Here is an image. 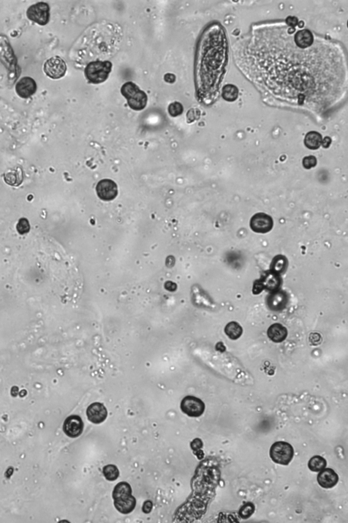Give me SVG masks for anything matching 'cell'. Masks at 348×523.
Segmentation results:
<instances>
[{"instance_id":"cell-9","label":"cell","mask_w":348,"mask_h":523,"mask_svg":"<svg viewBox=\"0 0 348 523\" xmlns=\"http://www.w3.org/2000/svg\"><path fill=\"white\" fill-rule=\"evenodd\" d=\"M63 429L65 434L70 438H77L83 431L84 423L78 416H70L65 420Z\"/></svg>"},{"instance_id":"cell-25","label":"cell","mask_w":348,"mask_h":523,"mask_svg":"<svg viewBox=\"0 0 348 523\" xmlns=\"http://www.w3.org/2000/svg\"><path fill=\"white\" fill-rule=\"evenodd\" d=\"M285 300L286 298L282 293H275V294H273V296H271L270 306H271L272 309H274V310H277V309L278 310V308L282 307V305H284Z\"/></svg>"},{"instance_id":"cell-7","label":"cell","mask_w":348,"mask_h":523,"mask_svg":"<svg viewBox=\"0 0 348 523\" xmlns=\"http://www.w3.org/2000/svg\"><path fill=\"white\" fill-rule=\"evenodd\" d=\"M205 404L199 398L187 396L181 402L180 408L183 413L190 417H199L205 411Z\"/></svg>"},{"instance_id":"cell-29","label":"cell","mask_w":348,"mask_h":523,"mask_svg":"<svg viewBox=\"0 0 348 523\" xmlns=\"http://www.w3.org/2000/svg\"><path fill=\"white\" fill-rule=\"evenodd\" d=\"M316 165L317 160L316 157L313 156V155L305 157V158L303 159V167L306 169H308V170L316 167Z\"/></svg>"},{"instance_id":"cell-24","label":"cell","mask_w":348,"mask_h":523,"mask_svg":"<svg viewBox=\"0 0 348 523\" xmlns=\"http://www.w3.org/2000/svg\"><path fill=\"white\" fill-rule=\"evenodd\" d=\"M103 474L108 481H115L119 476V471L116 465H108L103 467Z\"/></svg>"},{"instance_id":"cell-16","label":"cell","mask_w":348,"mask_h":523,"mask_svg":"<svg viewBox=\"0 0 348 523\" xmlns=\"http://www.w3.org/2000/svg\"><path fill=\"white\" fill-rule=\"evenodd\" d=\"M263 288H267L269 291H274L278 288L280 285V278L279 274L271 270L265 272L263 277L260 279Z\"/></svg>"},{"instance_id":"cell-20","label":"cell","mask_w":348,"mask_h":523,"mask_svg":"<svg viewBox=\"0 0 348 523\" xmlns=\"http://www.w3.org/2000/svg\"><path fill=\"white\" fill-rule=\"evenodd\" d=\"M225 332L231 339L236 340L242 336L243 329L237 322H231L226 326Z\"/></svg>"},{"instance_id":"cell-27","label":"cell","mask_w":348,"mask_h":523,"mask_svg":"<svg viewBox=\"0 0 348 523\" xmlns=\"http://www.w3.org/2000/svg\"><path fill=\"white\" fill-rule=\"evenodd\" d=\"M184 107L182 106V104L178 103V102H174L169 105L168 112L170 115L172 117H175L180 116L183 113Z\"/></svg>"},{"instance_id":"cell-37","label":"cell","mask_w":348,"mask_h":523,"mask_svg":"<svg viewBox=\"0 0 348 523\" xmlns=\"http://www.w3.org/2000/svg\"><path fill=\"white\" fill-rule=\"evenodd\" d=\"M332 140L329 136H327L325 139H323V142H322V146L324 148H329L331 144Z\"/></svg>"},{"instance_id":"cell-21","label":"cell","mask_w":348,"mask_h":523,"mask_svg":"<svg viewBox=\"0 0 348 523\" xmlns=\"http://www.w3.org/2000/svg\"><path fill=\"white\" fill-rule=\"evenodd\" d=\"M239 96L238 88L233 84H228L224 86L222 96L226 101L233 102L237 100Z\"/></svg>"},{"instance_id":"cell-6","label":"cell","mask_w":348,"mask_h":523,"mask_svg":"<svg viewBox=\"0 0 348 523\" xmlns=\"http://www.w3.org/2000/svg\"><path fill=\"white\" fill-rule=\"evenodd\" d=\"M250 227L253 232L258 234H266L273 229V220L268 214L256 213L251 217L250 221Z\"/></svg>"},{"instance_id":"cell-22","label":"cell","mask_w":348,"mask_h":523,"mask_svg":"<svg viewBox=\"0 0 348 523\" xmlns=\"http://www.w3.org/2000/svg\"><path fill=\"white\" fill-rule=\"evenodd\" d=\"M327 464V462L325 458L320 456H314L310 459L308 462V467L313 472H319L326 468Z\"/></svg>"},{"instance_id":"cell-30","label":"cell","mask_w":348,"mask_h":523,"mask_svg":"<svg viewBox=\"0 0 348 523\" xmlns=\"http://www.w3.org/2000/svg\"><path fill=\"white\" fill-rule=\"evenodd\" d=\"M200 111L197 108H192L187 113V118L188 123H192L194 121L199 118Z\"/></svg>"},{"instance_id":"cell-3","label":"cell","mask_w":348,"mask_h":523,"mask_svg":"<svg viewBox=\"0 0 348 523\" xmlns=\"http://www.w3.org/2000/svg\"><path fill=\"white\" fill-rule=\"evenodd\" d=\"M272 460L279 465H288L294 457V449L290 443L277 441L272 445L270 451Z\"/></svg>"},{"instance_id":"cell-15","label":"cell","mask_w":348,"mask_h":523,"mask_svg":"<svg viewBox=\"0 0 348 523\" xmlns=\"http://www.w3.org/2000/svg\"><path fill=\"white\" fill-rule=\"evenodd\" d=\"M268 335L273 342L280 343L287 337L288 331L282 324L275 323L269 328Z\"/></svg>"},{"instance_id":"cell-14","label":"cell","mask_w":348,"mask_h":523,"mask_svg":"<svg viewBox=\"0 0 348 523\" xmlns=\"http://www.w3.org/2000/svg\"><path fill=\"white\" fill-rule=\"evenodd\" d=\"M296 45L301 49H306L312 45L314 39L312 33L308 29H303L296 33L294 38Z\"/></svg>"},{"instance_id":"cell-34","label":"cell","mask_w":348,"mask_h":523,"mask_svg":"<svg viewBox=\"0 0 348 523\" xmlns=\"http://www.w3.org/2000/svg\"><path fill=\"white\" fill-rule=\"evenodd\" d=\"M263 289H264V288H263V285H262L260 279L259 280L255 281L254 287H253V293H254V294H259Z\"/></svg>"},{"instance_id":"cell-2","label":"cell","mask_w":348,"mask_h":523,"mask_svg":"<svg viewBox=\"0 0 348 523\" xmlns=\"http://www.w3.org/2000/svg\"><path fill=\"white\" fill-rule=\"evenodd\" d=\"M120 91L132 110L139 111L146 108L148 103L147 95L134 83L131 81L125 83L122 86Z\"/></svg>"},{"instance_id":"cell-32","label":"cell","mask_w":348,"mask_h":523,"mask_svg":"<svg viewBox=\"0 0 348 523\" xmlns=\"http://www.w3.org/2000/svg\"><path fill=\"white\" fill-rule=\"evenodd\" d=\"M286 23L290 26V28H294L299 23V20L296 17H288L286 20Z\"/></svg>"},{"instance_id":"cell-31","label":"cell","mask_w":348,"mask_h":523,"mask_svg":"<svg viewBox=\"0 0 348 523\" xmlns=\"http://www.w3.org/2000/svg\"><path fill=\"white\" fill-rule=\"evenodd\" d=\"M309 341L313 346H318L322 342V336L318 333H311L309 335Z\"/></svg>"},{"instance_id":"cell-8","label":"cell","mask_w":348,"mask_h":523,"mask_svg":"<svg viewBox=\"0 0 348 523\" xmlns=\"http://www.w3.org/2000/svg\"><path fill=\"white\" fill-rule=\"evenodd\" d=\"M96 191L100 199L106 202L112 201L118 195V186L111 179H102L96 186Z\"/></svg>"},{"instance_id":"cell-33","label":"cell","mask_w":348,"mask_h":523,"mask_svg":"<svg viewBox=\"0 0 348 523\" xmlns=\"http://www.w3.org/2000/svg\"><path fill=\"white\" fill-rule=\"evenodd\" d=\"M191 448L194 450V453L197 451L199 449L202 448L203 443L202 441L199 439H195L193 442L191 443Z\"/></svg>"},{"instance_id":"cell-28","label":"cell","mask_w":348,"mask_h":523,"mask_svg":"<svg viewBox=\"0 0 348 523\" xmlns=\"http://www.w3.org/2000/svg\"><path fill=\"white\" fill-rule=\"evenodd\" d=\"M16 228L19 234L23 235V234H27L30 230V224H29L28 220L23 217V218H20L19 221Z\"/></svg>"},{"instance_id":"cell-5","label":"cell","mask_w":348,"mask_h":523,"mask_svg":"<svg viewBox=\"0 0 348 523\" xmlns=\"http://www.w3.org/2000/svg\"><path fill=\"white\" fill-rule=\"evenodd\" d=\"M44 71L46 75L51 79H61L64 77L66 73V63L60 57H53L49 59L44 63Z\"/></svg>"},{"instance_id":"cell-13","label":"cell","mask_w":348,"mask_h":523,"mask_svg":"<svg viewBox=\"0 0 348 523\" xmlns=\"http://www.w3.org/2000/svg\"><path fill=\"white\" fill-rule=\"evenodd\" d=\"M318 484L324 488H331L338 483L339 476L333 469L325 468L320 471L317 477Z\"/></svg>"},{"instance_id":"cell-23","label":"cell","mask_w":348,"mask_h":523,"mask_svg":"<svg viewBox=\"0 0 348 523\" xmlns=\"http://www.w3.org/2000/svg\"><path fill=\"white\" fill-rule=\"evenodd\" d=\"M132 495V489L130 484L126 481H121L114 488L113 498H118L124 495Z\"/></svg>"},{"instance_id":"cell-17","label":"cell","mask_w":348,"mask_h":523,"mask_svg":"<svg viewBox=\"0 0 348 523\" xmlns=\"http://www.w3.org/2000/svg\"><path fill=\"white\" fill-rule=\"evenodd\" d=\"M323 142V136L319 132L311 131L305 136L304 144L308 149L316 150L319 149Z\"/></svg>"},{"instance_id":"cell-36","label":"cell","mask_w":348,"mask_h":523,"mask_svg":"<svg viewBox=\"0 0 348 523\" xmlns=\"http://www.w3.org/2000/svg\"><path fill=\"white\" fill-rule=\"evenodd\" d=\"M152 508H153V503H152L151 501H146L145 503H144L143 511L146 514L150 513Z\"/></svg>"},{"instance_id":"cell-1","label":"cell","mask_w":348,"mask_h":523,"mask_svg":"<svg viewBox=\"0 0 348 523\" xmlns=\"http://www.w3.org/2000/svg\"><path fill=\"white\" fill-rule=\"evenodd\" d=\"M113 69V63L108 60H95L89 62L84 69V75L93 84H100L108 79Z\"/></svg>"},{"instance_id":"cell-19","label":"cell","mask_w":348,"mask_h":523,"mask_svg":"<svg viewBox=\"0 0 348 523\" xmlns=\"http://www.w3.org/2000/svg\"><path fill=\"white\" fill-rule=\"evenodd\" d=\"M288 260L284 255H276L271 262V270L277 274L283 273L287 268Z\"/></svg>"},{"instance_id":"cell-12","label":"cell","mask_w":348,"mask_h":523,"mask_svg":"<svg viewBox=\"0 0 348 523\" xmlns=\"http://www.w3.org/2000/svg\"><path fill=\"white\" fill-rule=\"evenodd\" d=\"M113 500L115 507L121 514L131 513L135 509L136 500L132 495H124Z\"/></svg>"},{"instance_id":"cell-11","label":"cell","mask_w":348,"mask_h":523,"mask_svg":"<svg viewBox=\"0 0 348 523\" xmlns=\"http://www.w3.org/2000/svg\"><path fill=\"white\" fill-rule=\"evenodd\" d=\"M37 84L31 77H23L16 84L17 94L22 98H28L35 94Z\"/></svg>"},{"instance_id":"cell-10","label":"cell","mask_w":348,"mask_h":523,"mask_svg":"<svg viewBox=\"0 0 348 523\" xmlns=\"http://www.w3.org/2000/svg\"><path fill=\"white\" fill-rule=\"evenodd\" d=\"M87 415L89 421L94 424H101L106 420L108 411L103 404L96 402L88 407Z\"/></svg>"},{"instance_id":"cell-4","label":"cell","mask_w":348,"mask_h":523,"mask_svg":"<svg viewBox=\"0 0 348 523\" xmlns=\"http://www.w3.org/2000/svg\"><path fill=\"white\" fill-rule=\"evenodd\" d=\"M27 16L29 20L40 25H45L49 23L50 8L49 4L44 2H39L32 5L27 11Z\"/></svg>"},{"instance_id":"cell-26","label":"cell","mask_w":348,"mask_h":523,"mask_svg":"<svg viewBox=\"0 0 348 523\" xmlns=\"http://www.w3.org/2000/svg\"><path fill=\"white\" fill-rule=\"evenodd\" d=\"M255 511L254 505L251 503H247L243 505L239 511V514L243 519H247L251 517Z\"/></svg>"},{"instance_id":"cell-35","label":"cell","mask_w":348,"mask_h":523,"mask_svg":"<svg viewBox=\"0 0 348 523\" xmlns=\"http://www.w3.org/2000/svg\"><path fill=\"white\" fill-rule=\"evenodd\" d=\"M164 80L165 81H166L167 83H168V84H174L175 80H176V77H175V76L173 75V74L168 73L165 75Z\"/></svg>"},{"instance_id":"cell-18","label":"cell","mask_w":348,"mask_h":523,"mask_svg":"<svg viewBox=\"0 0 348 523\" xmlns=\"http://www.w3.org/2000/svg\"><path fill=\"white\" fill-rule=\"evenodd\" d=\"M5 182L11 186H19L23 180V170L20 168L11 169L4 174Z\"/></svg>"}]
</instances>
